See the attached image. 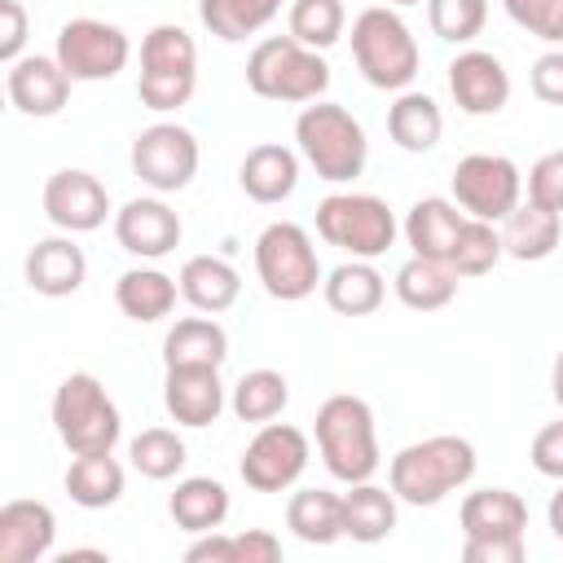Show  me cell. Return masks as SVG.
Returning <instances> with one entry per match:
<instances>
[{"instance_id":"obj_1","label":"cell","mask_w":563,"mask_h":563,"mask_svg":"<svg viewBox=\"0 0 563 563\" xmlns=\"http://www.w3.org/2000/svg\"><path fill=\"white\" fill-rule=\"evenodd\" d=\"M479 457L475 444L462 435H427L405 444L391 466H387V484L405 506H440L449 493L466 488L475 475Z\"/></svg>"},{"instance_id":"obj_2","label":"cell","mask_w":563,"mask_h":563,"mask_svg":"<svg viewBox=\"0 0 563 563\" xmlns=\"http://www.w3.org/2000/svg\"><path fill=\"white\" fill-rule=\"evenodd\" d=\"M312 435H317V453H321V462L334 479H343V484L374 479V471L383 462V449H378V427H374L369 400H361L352 391L325 396L317 405Z\"/></svg>"},{"instance_id":"obj_3","label":"cell","mask_w":563,"mask_h":563,"mask_svg":"<svg viewBox=\"0 0 563 563\" xmlns=\"http://www.w3.org/2000/svg\"><path fill=\"white\" fill-rule=\"evenodd\" d=\"M295 145H299V158L317 172V180H330V185L356 180L369 158L361 119L339 101H308L295 119Z\"/></svg>"},{"instance_id":"obj_4","label":"cell","mask_w":563,"mask_h":563,"mask_svg":"<svg viewBox=\"0 0 563 563\" xmlns=\"http://www.w3.org/2000/svg\"><path fill=\"white\" fill-rule=\"evenodd\" d=\"M246 88L264 101L308 106L321 101V92L330 88V66L317 48L299 44L295 35H268L246 57Z\"/></svg>"},{"instance_id":"obj_5","label":"cell","mask_w":563,"mask_h":563,"mask_svg":"<svg viewBox=\"0 0 563 563\" xmlns=\"http://www.w3.org/2000/svg\"><path fill=\"white\" fill-rule=\"evenodd\" d=\"M352 57L365 84L383 92H405L418 75V40L405 26V18L387 4H369L352 22Z\"/></svg>"},{"instance_id":"obj_6","label":"cell","mask_w":563,"mask_h":563,"mask_svg":"<svg viewBox=\"0 0 563 563\" xmlns=\"http://www.w3.org/2000/svg\"><path fill=\"white\" fill-rule=\"evenodd\" d=\"M53 427L70 453H114L123 435L119 405L97 374H66L53 391Z\"/></svg>"},{"instance_id":"obj_7","label":"cell","mask_w":563,"mask_h":563,"mask_svg":"<svg viewBox=\"0 0 563 563\" xmlns=\"http://www.w3.org/2000/svg\"><path fill=\"white\" fill-rule=\"evenodd\" d=\"M198 88V44L185 26L176 22H158L150 26V35L141 40V79H136V97L141 106L167 114L180 110Z\"/></svg>"},{"instance_id":"obj_8","label":"cell","mask_w":563,"mask_h":563,"mask_svg":"<svg viewBox=\"0 0 563 563\" xmlns=\"http://www.w3.org/2000/svg\"><path fill=\"white\" fill-rule=\"evenodd\" d=\"M255 277L282 303H299V299L317 295L325 273H321V260H317L308 229L295 220H273L255 238Z\"/></svg>"},{"instance_id":"obj_9","label":"cell","mask_w":563,"mask_h":563,"mask_svg":"<svg viewBox=\"0 0 563 563\" xmlns=\"http://www.w3.org/2000/svg\"><path fill=\"white\" fill-rule=\"evenodd\" d=\"M317 233L352 260H378L391 251L400 224L378 194H330L317 202Z\"/></svg>"},{"instance_id":"obj_10","label":"cell","mask_w":563,"mask_h":563,"mask_svg":"<svg viewBox=\"0 0 563 563\" xmlns=\"http://www.w3.org/2000/svg\"><path fill=\"white\" fill-rule=\"evenodd\" d=\"M453 202L488 224H501L519 202H523V172L506 158V154H466L457 158L453 176H449Z\"/></svg>"},{"instance_id":"obj_11","label":"cell","mask_w":563,"mask_h":563,"mask_svg":"<svg viewBox=\"0 0 563 563\" xmlns=\"http://www.w3.org/2000/svg\"><path fill=\"white\" fill-rule=\"evenodd\" d=\"M53 57L66 66V75L75 84H97V79H114L128 57H132V40L123 26L101 22V18H70L57 31V48Z\"/></svg>"},{"instance_id":"obj_12","label":"cell","mask_w":563,"mask_h":563,"mask_svg":"<svg viewBox=\"0 0 563 563\" xmlns=\"http://www.w3.org/2000/svg\"><path fill=\"white\" fill-rule=\"evenodd\" d=\"M198 136L180 123H150L132 141V172L154 194H180L198 176Z\"/></svg>"},{"instance_id":"obj_13","label":"cell","mask_w":563,"mask_h":563,"mask_svg":"<svg viewBox=\"0 0 563 563\" xmlns=\"http://www.w3.org/2000/svg\"><path fill=\"white\" fill-rule=\"evenodd\" d=\"M308 457H312V444H308V435L299 427L264 422L251 435V444L242 449L238 471H242L246 488H255V493H286L308 471Z\"/></svg>"},{"instance_id":"obj_14","label":"cell","mask_w":563,"mask_h":563,"mask_svg":"<svg viewBox=\"0 0 563 563\" xmlns=\"http://www.w3.org/2000/svg\"><path fill=\"white\" fill-rule=\"evenodd\" d=\"M44 216L62 233H92L110 216V194L92 172L62 167V172H53L44 180Z\"/></svg>"},{"instance_id":"obj_15","label":"cell","mask_w":563,"mask_h":563,"mask_svg":"<svg viewBox=\"0 0 563 563\" xmlns=\"http://www.w3.org/2000/svg\"><path fill=\"white\" fill-rule=\"evenodd\" d=\"M449 92L462 114H475V119L497 114L510 101V70L501 66V57L484 48H462L449 62Z\"/></svg>"},{"instance_id":"obj_16","label":"cell","mask_w":563,"mask_h":563,"mask_svg":"<svg viewBox=\"0 0 563 563\" xmlns=\"http://www.w3.org/2000/svg\"><path fill=\"white\" fill-rule=\"evenodd\" d=\"M70 75L57 57H44V53H31V57H18L4 75V88H9V101L18 114L26 119H53L62 114V106L70 101Z\"/></svg>"},{"instance_id":"obj_17","label":"cell","mask_w":563,"mask_h":563,"mask_svg":"<svg viewBox=\"0 0 563 563\" xmlns=\"http://www.w3.org/2000/svg\"><path fill=\"white\" fill-rule=\"evenodd\" d=\"M180 216L163 198H132L114 211V242L136 260H163L180 246Z\"/></svg>"},{"instance_id":"obj_18","label":"cell","mask_w":563,"mask_h":563,"mask_svg":"<svg viewBox=\"0 0 563 563\" xmlns=\"http://www.w3.org/2000/svg\"><path fill=\"white\" fill-rule=\"evenodd\" d=\"M163 405H167L172 422H180V427H211L224 413L220 365H167Z\"/></svg>"},{"instance_id":"obj_19","label":"cell","mask_w":563,"mask_h":563,"mask_svg":"<svg viewBox=\"0 0 563 563\" xmlns=\"http://www.w3.org/2000/svg\"><path fill=\"white\" fill-rule=\"evenodd\" d=\"M57 515L48 501L13 497L0 506V563H40L53 550Z\"/></svg>"},{"instance_id":"obj_20","label":"cell","mask_w":563,"mask_h":563,"mask_svg":"<svg viewBox=\"0 0 563 563\" xmlns=\"http://www.w3.org/2000/svg\"><path fill=\"white\" fill-rule=\"evenodd\" d=\"M88 277V255L84 246L66 233V238H40L26 251V286L44 299H66L84 286Z\"/></svg>"},{"instance_id":"obj_21","label":"cell","mask_w":563,"mask_h":563,"mask_svg":"<svg viewBox=\"0 0 563 563\" xmlns=\"http://www.w3.org/2000/svg\"><path fill=\"white\" fill-rule=\"evenodd\" d=\"M457 523L466 541H506L523 537L528 528V501L510 488H475L457 506Z\"/></svg>"},{"instance_id":"obj_22","label":"cell","mask_w":563,"mask_h":563,"mask_svg":"<svg viewBox=\"0 0 563 563\" xmlns=\"http://www.w3.org/2000/svg\"><path fill=\"white\" fill-rule=\"evenodd\" d=\"M238 185L251 202H286L299 185V154L277 145V141H264V145H251L246 158L238 163Z\"/></svg>"},{"instance_id":"obj_23","label":"cell","mask_w":563,"mask_h":563,"mask_svg":"<svg viewBox=\"0 0 563 563\" xmlns=\"http://www.w3.org/2000/svg\"><path fill=\"white\" fill-rule=\"evenodd\" d=\"M462 224H466V211L453 198H418L400 229H405V242L413 246V255L449 264Z\"/></svg>"},{"instance_id":"obj_24","label":"cell","mask_w":563,"mask_h":563,"mask_svg":"<svg viewBox=\"0 0 563 563\" xmlns=\"http://www.w3.org/2000/svg\"><path fill=\"white\" fill-rule=\"evenodd\" d=\"M180 299L189 303V308H198V312H207V317H216V312H229L233 303H238V295H242V277H238V268L229 264V260H220V255H189L185 264H180Z\"/></svg>"},{"instance_id":"obj_25","label":"cell","mask_w":563,"mask_h":563,"mask_svg":"<svg viewBox=\"0 0 563 563\" xmlns=\"http://www.w3.org/2000/svg\"><path fill=\"white\" fill-rule=\"evenodd\" d=\"M321 295L339 317H369L387 299V277L374 268V260H343L325 273Z\"/></svg>"},{"instance_id":"obj_26","label":"cell","mask_w":563,"mask_h":563,"mask_svg":"<svg viewBox=\"0 0 563 563\" xmlns=\"http://www.w3.org/2000/svg\"><path fill=\"white\" fill-rule=\"evenodd\" d=\"M559 238H563L559 211L537 207V202H519V207L501 220V246H506L510 260H523V264L550 260V255L559 251Z\"/></svg>"},{"instance_id":"obj_27","label":"cell","mask_w":563,"mask_h":563,"mask_svg":"<svg viewBox=\"0 0 563 563\" xmlns=\"http://www.w3.org/2000/svg\"><path fill=\"white\" fill-rule=\"evenodd\" d=\"M176 295H180V282L167 277L163 268H128L119 273L114 282V303L128 321H163L172 308H176Z\"/></svg>"},{"instance_id":"obj_28","label":"cell","mask_w":563,"mask_h":563,"mask_svg":"<svg viewBox=\"0 0 563 563\" xmlns=\"http://www.w3.org/2000/svg\"><path fill=\"white\" fill-rule=\"evenodd\" d=\"M440 132H444V114H440L435 97L405 88V92L387 106V136H391L405 154H427V150H435V145H440Z\"/></svg>"},{"instance_id":"obj_29","label":"cell","mask_w":563,"mask_h":563,"mask_svg":"<svg viewBox=\"0 0 563 563\" xmlns=\"http://www.w3.org/2000/svg\"><path fill=\"white\" fill-rule=\"evenodd\" d=\"M167 515L180 532H211L229 519V488L211 475H189L176 484V493L167 497Z\"/></svg>"},{"instance_id":"obj_30","label":"cell","mask_w":563,"mask_h":563,"mask_svg":"<svg viewBox=\"0 0 563 563\" xmlns=\"http://www.w3.org/2000/svg\"><path fill=\"white\" fill-rule=\"evenodd\" d=\"M396 493L391 488H378L369 479L361 484H347L343 493V537L361 541V545H374L383 537H391L396 528Z\"/></svg>"},{"instance_id":"obj_31","label":"cell","mask_w":563,"mask_h":563,"mask_svg":"<svg viewBox=\"0 0 563 563\" xmlns=\"http://www.w3.org/2000/svg\"><path fill=\"white\" fill-rule=\"evenodd\" d=\"M229 334L216 317H180L163 339V365H224Z\"/></svg>"},{"instance_id":"obj_32","label":"cell","mask_w":563,"mask_h":563,"mask_svg":"<svg viewBox=\"0 0 563 563\" xmlns=\"http://www.w3.org/2000/svg\"><path fill=\"white\" fill-rule=\"evenodd\" d=\"M66 497L84 510H106L123 497V466L110 453H75L66 466Z\"/></svg>"},{"instance_id":"obj_33","label":"cell","mask_w":563,"mask_h":563,"mask_svg":"<svg viewBox=\"0 0 563 563\" xmlns=\"http://www.w3.org/2000/svg\"><path fill=\"white\" fill-rule=\"evenodd\" d=\"M391 290H396V299H400L405 308H413V312H435V308H444V303L457 295V273H453L449 264H440V260L413 255V260H405V264L396 268Z\"/></svg>"},{"instance_id":"obj_34","label":"cell","mask_w":563,"mask_h":563,"mask_svg":"<svg viewBox=\"0 0 563 563\" xmlns=\"http://www.w3.org/2000/svg\"><path fill=\"white\" fill-rule=\"evenodd\" d=\"M286 528L308 545H330L343 537V497L330 488H299L286 501Z\"/></svg>"},{"instance_id":"obj_35","label":"cell","mask_w":563,"mask_h":563,"mask_svg":"<svg viewBox=\"0 0 563 563\" xmlns=\"http://www.w3.org/2000/svg\"><path fill=\"white\" fill-rule=\"evenodd\" d=\"M277 9H282V0H198L202 26L224 44H238V40L264 31L277 18Z\"/></svg>"},{"instance_id":"obj_36","label":"cell","mask_w":563,"mask_h":563,"mask_svg":"<svg viewBox=\"0 0 563 563\" xmlns=\"http://www.w3.org/2000/svg\"><path fill=\"white\" fill-rule=\"evenodd\" d=\"M290 400V387H286V374L277 369H246L238 383H233V396H229V409L242 418V422H273Z\"/></svg>"},{"instance_id":"obj_37","label":"cell","mask_w":563,"mask_h":563,"mask_svg":"<svg viewBox=\"0 0 563 563\" xmlns=\"http://www.w3.org/2000/svg\"><path fill=\"white\" fill-rule=\"evenodd\" d=\"M128 457H132V466H136L145 479H172V475H180L185 462H189L185 440H180L172 427H145L141 435H132Z\"/></svg>"},{"instance_id":"obj_38","label":"cell","mask_w":563,"mask_h":563,"mask_svg":"<svg viewBox=\"0 0 563 563\" xmlns=\"http://www.w3.org/2000/svg\"><path fill=\"white\" fill-rule=\"evenodd\" d=\"M290 35L308 48H330L343 40V26H347V9L343 0H295L290 4V18H286Z\"/></svg>"},{"instance_id":"obj_39","label":"cell","mask_w":563,"mask_h":563,"mask_svg":"<svg viewBox=\"0 0 563 563\" xmlns=\"http://www.w3.org/2000/svg\"><path fill=\"white\" fill-rule=\"evenodd\" d=\"M501 255H506L501 229L488 224V220L466 216V224H462V233H457V246H453V255H449V268H453L457 277H484Z\"/></svg>"},{"instance_id":"obj_40","label":"cell","mask_w":563,"mask_h":563,"mask_svg":"<svg viewBox=\"0 0 563 563\" xmlns=\"http://www.w3.org/2000/svg\"><path fill=\"white\" fill-rule=\"evenodd\" d=\"M431 35L449 44H471L488 22V0H427Z\"/></svg>"},{"instance_id":"obj_41","label":"cell","mask_w":563,"mask_h":563,"mask_svg":"<svg viewBox=\"0 0 563 563\" xmlns=\"http://www.w3.org/2000/svg\"><path fill=\"white\" fill-rule=\"evenodd\" d=\"M501 4L523 31L563 48V0H501Z\"/></svg>"},{"instance_id":"obj_42","label":"cell","mask_w":563,"mask_h":563,"mask_svg":"<svg viewBox=\"0 0 563 563\" xmlns=\"http://www.w3.org/2000/svg\"><path fill=\"white\" fill-rule=\"evenodd\" d=\"M528 202L563 211V150H550L528 167Z\"/></svg>"},{"instance_id":"obj_43","label":"cell","mask_w":563,"mask_h":563,"mask_svg":"<svg viewBox=\"0 0 563 563\" xmlns=\"http://www.w3.org/2000/svg\"><path fill=\"white\" fill-rule=\"evenodd\" d=\"M528 84H532V97L545 101V106H563V48H550L532 62L528 70Z\"/></svg>"},{"instance_id":"obj_44","label":"cell","mask_w":563,"mask_h":563,"mask_svg":"<svg viewBox=\"0 0 563 563\" xmlns=\"http://www.w3.org/2000/svg\"><path fill=\"white\" fill-rule=\"evenodd\" d=\"M537 475L545 479H563V418L559 422H545L537 435H532V449H528Z\"/></svg>"},{"instance_id":"obj_45","label":"cell","mask_w":563,"mask_h":563,"mask_svg":"<svg viewBox=\"0 0 563 563\" xmlns=\"http://www.w3.org/2000/svg\"><path fill=\"white\" fill-rule=\"evenodd\" d=\"M26 9L22 0H0V62L13 66L22 57V44H26Z\"/></svg>"},{"instance_id":"obj_46","label":"cell","mask_w":563,"mask_h":563,"mask_svg":"<svg viewBox=\"0 0 563 563\" xmlns=\"http://www.w3.org/2000/svg\"><path fill=\"white\" fill-rule=\"evenodd\" d=\"M277 559H282V541L268 528L233 532V563H277Z\"/></svg>"},{"instance_id":"obj_47","label":"cell","mask_w":563,"mask_h":563,"mask_svg":"<svg viewBox=\"0 0 563 563\" xmlns=\"http://www.w3.org/2000/svg\"><path fill=\"white\" fill-rule=\"evenodd\" d=\"M462 563H523V537H506V541H462Z\"/></svg>"},{"instance_id":"obj_48","label":"cell","mask_w":563,"mask_h":563,"mask_svg":"<svg viewBox=\"0 0 563 563\" xmlns=\"http://www.w3.org/2000/svg\"><path fill=\"white\" fill-rule=\"evenodd\" d=\"M189 563H233V537H224L220 528L198 532V541L185 550Z\"/></svg>"},{"instance_id":"obj_49","label":"cell","mask_w":563,"mask_h":563,"mask_svg":"<svg viewBox=\"0 0 563 563\" xmlns=\"http://www.w3.org/2000/svg\"><path fill=\"white\" fill-rule=\"evenodd\" d=\"M545 519H550V532L563 541V479H559V493H554L550 506H545Z\"/></svg>"},{"instance_id":"obj_50","label":"cell","mask_w":563,"mask_h":563,"mask_svg":"<svg viewBox=\"0 0 563 563\" xmlns=\"http://www.w3.org/2000/svg\"><path fill=\"white\" fill-rule=\"evenodd\" d=\"M550 391H554V400H559V409H563V352L554 356V369H550Z\"/></svg>"},{"instance_id":"obj_51","label":"cell","mask_w":563,"mask_h":563,"mask_svg":"<svg viewBox=\"0 0 563 563\" xmlns=\"http://www.w3.org/2000/svg\"><path fill=\"white\" fill-rule=\"evenodd\" d=\"M387 4H422V0H387Z\"/></svg>"}]
</instances>
